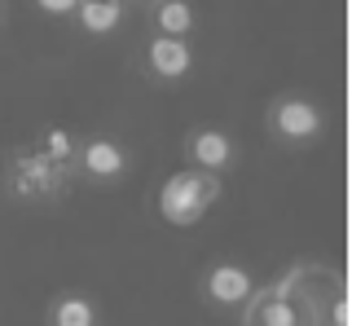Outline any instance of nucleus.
<instances>
[{
	"mask_svg": "<svg viewBox=\"0 0 352 326\" xmlns=\"http://www.w3.org/2000/svg\"><path fill=\"white\" fill-rule=\"evenodd\" d=\"M251 291H256V278H251L247 265H238V260H216V265H207V274H203V300L212 304V309L238 313L242 304L251 300Z\"/></svg>",
	"mask_w": 352,
	"mask_h": 326,
	"instance_id": "obj_6",
	"label": "nucleus"
},
{
	"mask_svg": "<svg viewBox=\"0 0 352 326\" xmlns=\"http://www.w3.org/2000/svg\"><path fill=\"white\" fill-rule=\"evenodd\" d=\"M132 168V155L119 146L115 137H84L75 141V177L110 186V181H124Z\"/></svg>",
	"mask_w": 352,
	"mask_h": 326,
	"instance_id": "obj_5",
	"label": "nucleus"
},
{
	"mask_svg": "<svg viewBox=\"0 0 352 326\" xmlns=\"http://www.w3.org/2000/svg\"><path fill=\"white\" fill-rule=\"evenodd\" d=\"M185 168H198V172H229L238 163V146L234 137L225 133V128H190V137H185Z\"/></svg>",
	"mask_w": 352,
	"mask_h": 326,
	"instance_id": "obj_7",
	"label": "nucleus"
},
{
	"mask_svg": "<svg viewBox=\"0 0 352 326\" xmlns=\"http://www.w3.org/2000/svg\"><path fill=\"white\" fill-rule=\"evenodd\" d=\"M5 18H9V9H5V5H0V23H5Z\"/></svg>",
	"mask_w": 352,
	"mask_h": 326,
	"instance_id": "obj_13",
	"label": "nucleus"
},
{
	"mask_svg": "<svg viewBox=\"0 0 352 326\" xmlns=\"http://www.w3.org/2000/svg\"><path fill=\"white\" fill-rule=\"evenodd\" d=\"M220 194H225L220 177L198 172V168H176L159 186V216L168 225H176V230H194V225L220 203Z\"/></svg>",
	"mask_w": 352,
	"mask_h": 326,
	"instance_id": "obj_3",
	"label": "nucleus"
},
{
	"mask_svg": "<svg viewBox=\"0 0 352 326\" xmlns=\"http://www.w3.org/2000/svg\"><path fill=\"white\" fill-rule=\"evenodd\" d=\"M194 71V45L190 40L150 36L146 40V75L154 84H181Z\"/></svg>",
	"mask_w": 352,
	"mask_h": 326,
	"instance_id": "obj_8",
	"label": "nucleus"
},
{
	"mask_svg": "<svg viewBox=\"0 0 352 326\" xmlns=\"http://www.w3.org/2000/svg\"><path fill=\"white\" fill-rule=\"evenodd\" d=\"M264 128L278 146H308V141L326 137V111L304 93H282L269 102Z\"/></svg>",
	"mask_w": 352,
	"mask_h": 326,
	"instance_id": "obj_4",
	"label": "nucleus"
},
{
	"mask_svg": "<svg viewBox=\"0 0 352 326\" xmlns=\"http://www.w3.org/2000/svg\"><path fill=\"white\" fill-rule=\"evenodd\" d=\"M75 177V141L62 128H49L44 137H36L27 150H18L9 159V186L18 199L36 203V199H62L66 181Z\"/></svg>",
	"mask_w": 352,
	"mask_h": 326,
	"instance_id": "obj_2",
	"label": "nucleus"
},
{
	"mask_svg": "<svg viewBox=\"0 0 352 326\" xmlns=\"http://www.w3.org/2000/svg\"><path fill=\"white\" fill-rule=\"evenodd\" d=\"M49 326H102V309L88 291H58L44 313Z\"/></svg>",
	"mask_w": 352,
	"mask_h": 326,
	"instance_id": "obj_10",
	"label": "nucleus"
},
{
	"mask_svg": "<svg viewBox=\"0 0 352 326\" xmlns=\"http://www.w3.org/2000/svg\"><path fill=\"white\" fill-rule=\"evenodd\" d=\"M146 23H150V36L190 40L198 18H194V5H185V0H150L146 5Z\"/></svg>",
	"mask_w": 352,
	"mask_h": 326,
	"instance_id": "obj_9",
	"label": "nucleus"
},
{
	"mask_svg": "<svg viewBox=\"0 0 352 326\" xmlns=\"http://www.w3.org/2000/svg\"><path fill=\"white\" fill-rule=\"evenodd\" d=\"M124 14H128V5H119V0H75L71 18L84 36H110V31L124 27Z\"/></svg>",
	"mask_w": 352,
	"mask_h": 326,
	"instance_id": "obj_11",
	"label": "nucleus"
},
{
	"mask_svg": "<svg viewBox=\"0 0 352 326\" xmlns=\"http://www.w3.org/2000/svg\"><path fill=\"white\" fill-rule=\"evenodd\" d=\"M40 14H75V0H36Z\"/></svg>",
	"mask_w": 352,
	"mask_h": 326,
	"instance_id": "obj_12",
	"label": "nucleus"
},
{
	"mask_svg": "<svg viewBox=\"0 0 352 326\" xmlns=\"http://www.w3.org/2000/svg\"><path fill=\"white\" fill-rule=\"evenodd\" d=\"M238 313L242 326H348L344 274L326 260H295L251 291Z\"/></svg>",
	"mask_w": 352,
	"mask_h": 326,
	"instance_id": "obj_1",
	"label": "nucleus"
}]
</instances>
